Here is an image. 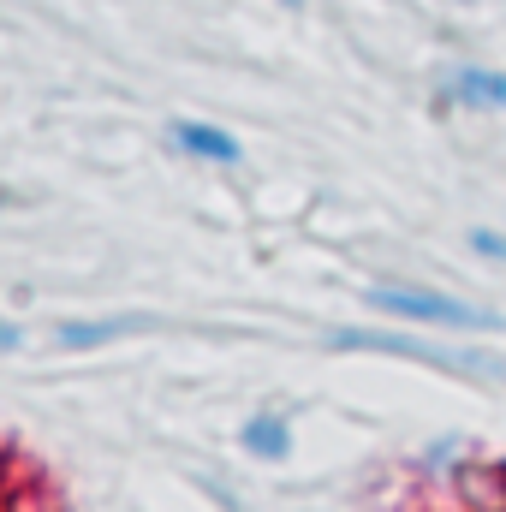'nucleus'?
I'll return each mask as SVG.
<instances>
[{
	"label": "nucleus",
	"instance_id": "f257e3e1",
	"mask_svg": "<svg viewBox=\"0 0 506 512\" xmlns=\"http://www.w3.org/2000/svg\"><path fill=\"white\" fill-rule=\"evenodd\" d=\"M364 304L376 316H387V322H405V328H471V334L501 328L495 310H483L471 298H453V292H435L423 280H376L364 292Z\"/></svg>",
	"mask_w": 506,
	"mask_h": 512
},
{
	"label": "nucleus",
	"instance_id": "f03ea898",
	"mask_svg": "<svg viewBox=\"0 0 506 512\" xmlns=\"http://www.w3.org/2000/svg\"><path fill=\"white\" fill-rule=\"evenodd\" d=\"M334 352H387V358H411V364H435V370H465V376H506V364L483 352H459V346H429L411 334H328Z\"/></svg>",
	"mask_w": 506,
	"mask_h": 512
},
{
	"label": "nucleus",
	"instance_id": "7ed1b4c3",
	"mask_svg": "<svg viewBox=\"0 0 506 512\" xmlns=\"http://www.w3.org/2000/svg\"><path fill=\"white\" fill-rule=\"evenodd\" d=\"M167 143L185 155V161H203V167H239L245 161V143L233 137L227 126H215V120H167Z\"/></svg>",
	"mask_w": 506,
	"mask_h": 512
},
{
	"label": "nucleus",
	"instance_id": "20e7f679",
	"mask_svg": "<svg viewBox=\"0 0 506 512\" xmlns=\"http://www.w3.org/2000/svg\"><path fill=\"white\" fill-rule=\"evenodd\" d=\"M441 102L465 114H506V72L501 66H453L441 84Z\"/></svg>",
	"mask_w": 506,
	"mask_h": 512
},
{
	"label": "nucleus",
	"instance_id": "39448f33",
	"mask_svg": "<svg viewBox=\"0 0 506 512\" xmlns=\"http://www.w3.org/2000/svg\"><path fill=\"white\" fill-rule=\"evenodd\" d=\"M239 447L262 459V465H286L292 459V423L280 417V411H251L245 423H239Z\"/></svg>",
	"mask_w": 506,
	"mask_h": 512
},
{
	"label": "nucleus",
	"instance_id": "423d86ee",
	"mask_svg": "<svg viewBox=\"0 0 506 512\" xmlns=\"http://www.w3.org/2000/svg\"><path fill=\"white\" fill-rule=\"evenodd\" d=\"M143 328V316H90V322H60V346L66 352H96V346H114V340H126Z\"/></svg>",
	"mask_w": 506,
	"mask_h": 512
},
{
	"label": "nucleus",
	"instance_id": "0eeeda50",
	"mask_svg": "<svg viewBox=\"0 0 506 512\" xmlns=\"http://www.w3.org/2000/svg\"><path fill=\"white\" fill-rule=\"evenodd\" d=\"M465 245H471V256H483V262H506V233H495V227H471Z\"/></svg>",
	"mask_w": 506,
	"mask_h": 512
},
{
	"label": "nucleus",
	"instance_id": "6e6552de",
	"mask_svg": "<svg viewBox=\"0 0 506 512\" xmlns=\"http://www.w3.org/2000/svg\"><path fill=\"white\" fill-rule=\"evenodd\" d=\"M459 459H465V441H447V435H441V441L423 453V471H429V477H447V465H459Z\"/></svg>",
	"mask_w": 506,
	"mask_h": 512
},
{
	"label": "nucleus",
	"instance_id": "1a4fd4ad",
	"mask_svg": "<svg viewBox=\"0 0 506 512\" xmlns=\"http://www.w3.org/2000/svg\"><path fill=\"white\" fill-rule=\"evenodd\" d=\"M18 346H24V328H18V322H6V316H0V352H18Z\"/></svg>",
	"mask_w": 506,
	"mask_h": 512
},
{
	"label": "nucleus",
	"instance_id": "9d476101",
	"mask_svg": "<svg viewBox=\"0 0 506 512\" xmlns=\"http://www.w3.org/2000/svg\"><path fill=\"white\" fill-rule=\"evenodd\" d=\"M280 6H304V0H280Z\"/></svg>",
	"mask_w": 506,
	"mask_h": 512
}]
</instances>
